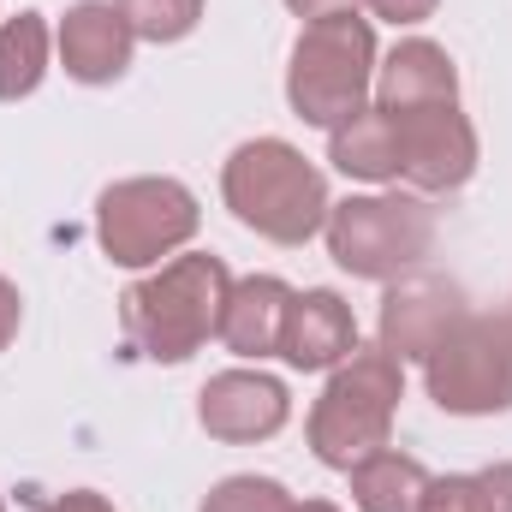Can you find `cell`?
Wrapping results in <instances>:
<instances>
[{
    "label": "cell",
    "mask_w": 512,
    "mask_h": 512,
    "mask_svg": "<svg viewBox=\"0 0 512 512\" xmlns=\"http://www.w3.org/2000/svg\"><path fill=\"white\" fill-rule=\"evenodd\" d=\"M233 292V268L215 251H185L167 256L155 274H143L120 298L131 346L149 364H185L209 340H221V310Z\"/></svg>",
    "instance_id": "obj_1"
},
{
    "label": "cell",
    "mask_w": 512,
    "mask_h": 512,
    "mask_svg": "<svg viewBox=\"0 0 512 512\" xmlns=\"http://www.w3.org/2000/svg\"><path fill=\"white\" fill-rule=\"evenodd\" d=\"M221 203L268 245H310L328 227V179L286 137H251L221 167Z\"/></svg>",
    "instance_id": "obj_2"
},
{
    "label": "cell",
    "mask_w": 512,
    "mask_h": 512,
    "mask_svg": "<svg viewBox=\"0 0 512 512\" xmlns=\"http://www.w3.org/2000/svg\"><path fill=\"white\" fill-rule=\"evenodd\" d=\"M405 399V364L382 346H358L340 370H328V387L310 405V453L328 471H352L370 453L393 447V417Z\"/></svg>",
    "instance_id": "obj_3"
},
{
    "label": "cell",
    "mask_w": 512,
    "mask_h": 512,
    "mask_svg": "<svg viewBox=\"0 0 512 512\" xmlns=\"http://www.w3.org/2000/svg\"><path fill=\"white\" fill-rule=\"evenodd\" d=\"M376 30L358 12H334L298 30L292 60H286V102L304 126L334 131L340 120H352L358 108H370L376 90Z\"/></svg>",
    "instance_id": "obj_4"
},
{
    "label": "cell",
    "mask_w": 512,
    "mask_h": 512,
    "mask_svg": "<svg viewBox=\"0 0 512 512\" xmlns=\"http://www.w3.org/2000/svg\"><path fill=\"white\" fill-rule=\"evenodd\" d=\"M328 256L352 280H399L435 251V209L417 191H364L328 209Z\"/></svg>",
    "instance_id": "obj_5"
},
{
    "label": "cell",
    "mask_w": 512,
    "mask_h": 512,
    "mask_svg": "<svg viewBox=\"0 0 512 512\" xmlns=\"http://www.w3.org/2000/svg\"><path fill=\"white\" fill-rule=\"evenodd\" d=\"M203 227L197 191L167 173L114 179L96 197V245L114 268H161V256L185 251Z\"/></svg>",
    "instance_id": "obj_6"
},
{
    "label": "cell",
    "mask_w": 512,
    "mask_h": 512,
    "mask_svg": "<svg viewBox=\"0 0 512 512\" xmlns=\"http://www.w3.org/2000/svg\"><path fill=\"white\" fill-rule=\"evenodd\" d=\"M423 387L453 417L512 411V316H465L423 364Z\"/></svg>",
    "instance_id": "obj_7"
},
{
    "label": "cell",
    "mask_w": 512,
    "mask_h": 512,
    "mask_svg": "<svg viewBox=\"0 0 512 512\" xmlns=\"http://www.w3.org/2000/svg\"><path fill=\"white\" fill-rule=\"evenodd\" d=\"M387 120H393V149H399V179L417 197H447L477 173V126L465 120L459 102L399 108Z\"/></svg>",
    "instance_id": "obj_8"
},
{
    "label": "cell",
    "mask_w": 512,
    "mask_h": 512,
    "mask_svg": "<svg viewBox=\"0 0 512 512\" xmlns=\"http://www.w3.org/2000/svg\"><path fill=\"white\" fill-rule=\"evenodd\" d=\"M471 310H465V292L453 286V280H441V274H423V268H411V274H399V280H387V298H382V322H376V346L393 352L399 364H429V352L465 322Z\"/></svg>",
    "instance_id": "obj_9"
},
{
    "label": "cell",
    "mask_w": 512,
    "mask_h": 512,
    "mask_svg": "<svg viewBox=\"0 0 512 512\" xmlns=\"http://www.w3.org/2000/svg\"><path fill=\"white\" fill-rule=\"evenodd\" d=\"M286 417H292V393L268 370H221L197 393V423L227 447H256L280 435Z\"/></svg>",
    "instance_id": "obj_10"
},
{
    "label": "cell",
    "mask_w": 512,
    "mask_h": 512,
    "mask_svg": "<svg viewBox=\"0 0 512 512\" xmlns=\"http://www.w3.org/2000/svg\"><path fill=\"white\" fill-rule=\"evenodd\" d=\"M131 48L137 36L114 0H78L54 24V54L72 84H120L131 72Z\"/></svg>",
    "instance_id": "obj_11"
},
{
    "label": "cell",
    "mask_w": 512,
    "mask_h": 512,
    "mask_svg": "<svg viewBox=\"0 0 512 512\" xmlns=\"http://www.w3.org/2000/svg\"><path fill=\"white\" fill-rule=\"evenodd\" d=\"M358 352V316L340 292L328 286H310V292H292V310H286V334H280V358L292 370H340L346 358Z\"/></svg>",
    "instance_id": "obj_12"
},
{
    "label": "cell",
    "mask_w": 512,
    "mask_h": 512,
    "mask_svg": "<svg viewBox=\"0 0 512 512\" xmlns=\"http://www.w3.org/2000/svg\"><path fill=\"white\" fill-rule=\"evenodd\" d=\"M370 102L399 114V108H429V102H459V66L441 42L429 36H405L393 54H382L376 66V90Z\"/></svg>",
    "instance_id": "obj_13"
},
{
    "label": "cell",
    "mask_w": 512,
    "mask_h": 512,
    "mask_svg": "<svg viewBox=\"0 0 512 512\" xmlns=\"http://www.w3.org/2000/svg\"><path fill=\"white\" fill-rule=\"evenodd\" d=\"M286 310H292V286L280 274H245L227 292L221 310V346L233 358H280V334H286Z\"/></svg>",
    "instance_id": "obj_14"
},
{
    "label": "cell",
    "mask_w": 512,
    "mask_h": 512,
    "mask_svg": "<svg viewBox=\"0 0 512 512\" xmlns=\"http://www.w3.org/2000/svg\"><path fill=\"white\" fill-rule=\"evenodd\" d=\"M328 161L346 173V179H364V185H393L399 179V149H393V120L382 108H358L352 120L328 131Z\"/></svg>",
    "instance_id": "obj_15"
},
{
    "label": "cell",
    "mask_w": 512,
    "mask_h": 512,
    "mask_svg": "<svg viewBox=\"0 0 512 512\" xmlns=\"http://www.w3.org/2000/svg\"><path fill=\"white\" fill-rule=\"evenodd\" d=\"M346 477H352V507L358 512H423V495L435 483L411 453H393V447L370 453Z\"/></svg>",
    "instance_id": "obj_16"
},
{
    "label": "cell",
    "mask_w": 512,
    "mask_h": 512,
    "mask_svg": "<svg viewBox=\"0 0 512 512\" xmlns=\"http://www.w3.org/2000/svg\"><path fill=\"white\" fill-rule=\"evenodd\" d=\"M48 54H54V30L42 12L0 18V102L36 96L48 78Z\"/></svg>",
    "instance_id": "obj_17"
},
{
    "label": "cell",
    "mask_w": 512,
    "mask_h": 512,
    "mask_svg": "<svg viewBox=\"0 0 512 512\" xmlns=\"http://www.w3.org/2000/svg\"><path fill=\"white\" fill-rule=\"evenodd\" d=\"M137 42H185L203 24V0H114Z\"/></svg>",
    "instance_id": "obj_18"
},
{
    "label": "cell",
    "mask_w": 512,
    "mask_h": 512,
    "mask_svg": "<svg viewBox=\"0 0 512 512\" xmlns=\"http://www.w3.org/2000/svg\"><path fill=\"white\" fill-rule=\"evenodd\" d=\"M292 489L274 477H221L197 512H292Z\"/></svg>",
    "instance_id": "obj_19"
},
{
    "label": "cell",
    "mask_w": 512,
    "mask_h": 512,
    "mask_svg": "<svg viewBox=\"0 0 512 512\" xmlns=\"http://www.w3.org/2000/svg\"><path fill=\"white\" fill-rule=\"evenodd\" d=\"M423 512H489L477 471H465V477H435L429 495H423Z\"/></svg>",
    "instance_id": "obj_20"
},
{
    "label": "cell",
    "mask_w": 512,
    "mask_h": 512,
    "mask_svg": "<svg viewBox=\"0 0 512 512\" xmlns=\"http://www.w3.org/2000/svg\"><path fill=\"white\" fill-rule=\"evenodd\" d=\"M364 6H370L382 24H399V30H405V24H423V18H435V6H441V0H364Z\"/></svg>",
    "instance_id": "obj_21"
},
{
    "label": "cell",
    "mask_w": 512,
    "mask_h": 512,
    "mask_svg": "<svg viewBox=\"0 0 512 512\" xmlns=\"http://www.w3.org/2000/svg\"><path fill=\"white\" fill-rule=\"evenodd\" d=\"M18 328H24V298H18V286L0 274V352L18 340Z\"/></svg>",
    "instance_id": "obj_22"
},
{
    "label": "cell",
    "mask_w": 512,
    "mask_h": 512,
    "mask_svg": "<svg viewBox=\"0 0 512 512\" xmlns=\"http://www.w3.org/2000/svg\"><path fill=\"white\" fill-rule=\"evenodd\" d=\"M42 512H114V501L96 495V489H66V495H54Z\"/></svg>",
    "instance_id": "obj_23"
},
{
    "label": "cell",
    "mask_w": 512,
    "mask_h": 512,
    "mask_svg": "<svg viewBox=\"0 0 512 512\" xmlns=\"http://www.w3.org/2000/svg\"><path fill=\"white\" fill-rule=\"evenodd\" d=\"M364 0H286V12L292 18H304V24H316V18H334V12H358Z\"/></svg>",
    "instance_id": "obj_24"
},
{
    "label": "cell",
    "mask_w": 512,
    "mask_h": 512,
    "mask_svg": "<svg viewBox=\"0 0 512 512\" xmlns=\"http://www.w3.org/2000/svg\"><path fill=\"white\" fill-rule=\"evenodd\" d=\"M292 512H340V507H334V501H298Z\"/></svg>",
    "instance_id": "obj_25"
},
{
    "label": "cell",
    "mask_w": 512,
    "mask_h": 512,
    "mask_svg": "<svg viewBox=\"0 0 512 512\" xmlns=\"http://www.w3.org/2000/svg\"><path fill=\"white\" fill-rule=\"evenodd\" d=\"M0 512H6V495H0Z\"/></svg>",
    "instance_id": "obj_26"
},
{
    "label": "cell",
    "mask_w": 512,
    "mask_h": 512,
    "mask_svg": "<svg viewBox=\"0 0 512 512\" xmlns=\"http://www.w3.org/2000/svg\"><path fill=\"white\" fill-rule=\"evenodd\" d=\"M507 316H512V310H507Z\"/></svg>",
    "instance_id": "obj_27"
}]
</instances>
